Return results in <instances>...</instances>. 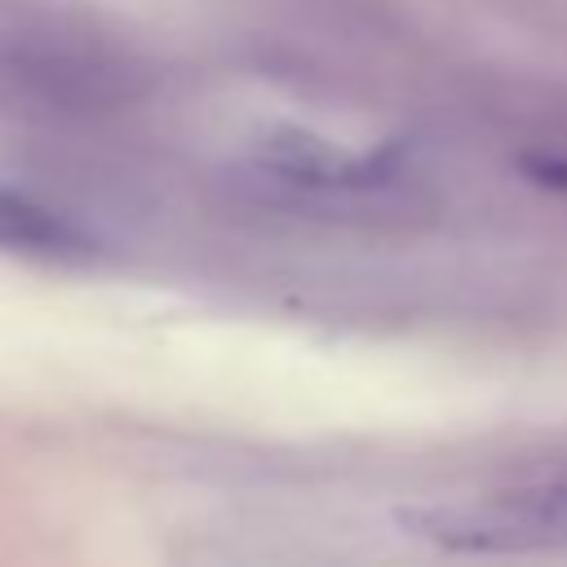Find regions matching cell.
<instances>
[{
	"label": "cell",
	"instance_id": "obj_1",
	"mask_svg": "<svg viewBox=\"0 0 567 567\" xmlns=\"http://www.w3.org/2000/svg\"><path fill=\"white\" fill-rule=\"evenodd\" d=\"M399 527L447 554H532L567 545V474L399 509Z\"/></svg>",
	"mask_w": 567,
	"mask_h": 567
},
{
	"label": "cell",
	"instance_id": "obj_2",
	"mask_svg": "<svg viewBox=\"0 0 567 567\" xmlns=\"http://www.w3.org/2000/svg\"><path fill=\"white\" fill-rule=\"evenodd\" d=\"M257 155L270 173L310 190H359L390 173V155H354L301 128H275Z\"/></svg>",
	"mask_w": 567,
	"mask_h": 567
},
{
	"label": "cell",
	"instance_id": "obj_3",
	"mask_svg": "<svg viewBox=\"0 0 567 567\" xmlns=\"http://www.w3.org/2000/svg\"><path fill=\"white\" fill-rule=\"evenodd\" d=\"M0 248L22 252H84V235L53 208L0 186Z\"/></svg>",
	"mask_w": 567,
	"mask_h": 567
}]
</instances>
